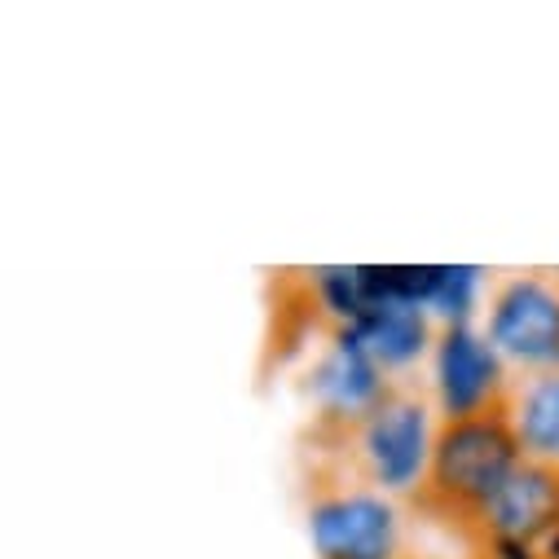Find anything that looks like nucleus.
<instances>
[{
    "label": "nucleus",
    "mask_w": 559,
    "mask_h": 559,
    "mask_svg": "<svg viewBox=\"0 0 559 559\" xmlns=\"http://www.w3.org/2000/svg\"><path fill=\"white\" fill-rule=\"evenodd\" d=\"M441 414L432 396L414 392L409 383H396L383 405H374L361 424L344 437H335V467L396 502L424 493L428 467H432V445H437Z\"/></svg>",
    "instance_id": "obj_1"
},
{
    "label": "nucleus",
    "mask_w": 559,
    "mask_h": 559,
    "mask_svg": "<svg viewBox=\"0 0 559 559\" xmlns=\"http://www.w3.org/2000/svg\"><path fill=\"white\" fill-rule=\"evenodd\" d=\"M524 463L515 432L507 424V409L472 414V418H441L432 467L418 493V507L428 515H441L459 528L472 524V515L502 489V480Z\"/></svg>",
    "instance_id": "obj_2"
},
{
    "label": "nucleus",
    "mask_w": 559,
    "mask_h": 559,
    "mask_svg": "<svg viewBox=\"0 0 559 559\" xmlns=\"http://www.w3.org/2000/svg\"><path fill=\"white\" fill-rule=\"evenodd\" d=\"M305 520L318 559H414L405 507L344 472L318 476Z\"/></svg>",
    "instance_id": "obj_3"
},
{
    "label": "nucleus",
    "mask_w": 559,
    "mask_h": 559,
    "mask_svg": "<svg viewBox=\"0 0 559 559\" xmlns=\"http://www.w3.org/2000/svg\"><path fill=\"white\" fill-rule=\"evenodd\" d=\"M480 331L511 366V374L559 370V277L515 273L489 292Z\"/></svg>",
    "instance_id": "obj_4"
},
{
    "label": "nucleus",
    "mask_w": 559,
    "mask_h": 559,
    "mask_svg": "<svg viewBox=\"0 0 559 559\" xmlns=\"http://www.w3.org/2000/svg\"><path fill=\"white\" fill-rule=\"evenodd\" d=\"M428 361H432V405L441 418H472V414L507 409L515 374L498 357L480 322L441 326Z\"/></svg>",
    "instance_id": "obj_5"
},
{
    "label": "nucleus",
    "mask_w": 559,
    "mask_h": 559,
    "mask_svg": "<svg viewBox=\"0 0 559 559\" xmlns=\"http://www.w3.org/2000/svg\"><path fill=\"white\" fill-rule=\"evenodd\" d=\"M392 388L396 383L344 331H331L322 353L309 366V379H305L318 441H335V437L353 432L374 405H383L392 396Z\"/></svg>",
    "instance_id": "obj_6"
},
{
    "label": "nucleus",
    "mask_w": 559,
    "mask_h": 559,
    "mask_svg": "<svg viewBox=\"0 0 559 559\" xmlns=\"http://www.w3.org/2000/svg\"><path fill=\"white\" fill-rule=\"evenodd\" d=\"M555 528H559V472L524 459L502 480V489L472 515L463 533L476 546H489V542L542 546Z\"/></svg>",
    "instance_id": "obj_7"
},
{
    "label": "nucleus",
    "mask_w": 559,
    "mask_h": 559,
    "mask_svg": "<svg viewBox=\"0 0 559 559\" xmlns=\"http://www.w3.org/2000/svg\"><path fill=\"white\" fill-rule=\"evenodd\" d=\"M344 335L392 379V383H405V374L432 357V344H437V322L414 309V305H401V300H374L353 326H344Z\"/></svg>",
    "instance_id": "obj_8"
},
{
    "label": "nucleus",
    "mask_w": 559,
    "mask_h": 559,
    "mask_svg": "<svg viewBox=\"0 0 559 559\" xmlns=\"http://www.w3.org/2000/svg\"><path fill=\"white\" fill-rule=\"evenodd\" d=\"M507 424L528 463L559 472V370L520 374L507 396Z\"/></svg>",
    "instance_id": "obj_9"
},
{
    "label": "nucleus",
    "mask_w": 559,
    "mask_h": 559,
    "mask_svg": "<svg viewBox=\"0 0 559 559\" xmlns=\"http://www.w3.org/2000/svg\"><path fill=\"white\" fill-rule=\"evenodd\" d=\"M485 313V269L480 264H437L428 318L441 326H467Z\"/></svg>",
    "instance_id": "obj_10"
},
{
    "label": "nucleus",
    "mask_w": 559,
    "mask_h": 559,
    "mask_svg": "<svg viewBox=\"0 0 559 559\" xmlns=\"http://www.w3.org/2000/svg\"><path fill=\"white\" fill-rule=\"evenodd\" d=\"M476 550H480V559H542L537 546H515V542H489Z\"/></svg>",
    "instance_id": "obj_11"
},
{
    "label": "nucleus",
    "mask_w": 559,
    "mask_h": 559,
    "mask_svg": "<svg viewBox=\"0 0 559 559\" xmlns=\"http://www.w3.org/2000/svg\"><path fill=\"white\" fill-rule=\"evenodd\" d=\"M414 559H424V555H414Z\"/></svg>",
    "instance_id": "obj_12"
}]
</instances>
